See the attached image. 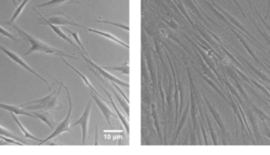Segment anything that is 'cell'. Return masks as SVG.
Returning a JSON list of instances; mask_svg holds the SVG:
<instances>
[{
  "instance_id": "6da1fadb",
  "label": "cell",
  "mask_w": 270,
  "mask_h": 155,
  "mask_svg": "<svg viewBox=\"0 0 270 155\" xmlns=\"http://www.w3.org/2000/svg\"><path fill=\"white\" fill-rule=\"evenodd\" d=\"M10 26L13 27V29H14V30H17L19 35L30 44V49L25 54L26 56L34 53H41L56 55V56H59L60 58L66 57L69 58V59H78V58L66 53L64 51L58 49L56 47H52V46L49 45L48 43L42 41V40L38 39V38L35 37V36L31 35V34H29L28 32H26L24 30H22L21 28L18 27V26H17L15 23H13Z\"/></svg>"
},
{
  "instance_id": "7a4b0ae2",
  "label": "cell",
  "mask_w": 270,
  "mask_h": 155,
  "mask_svg": "<svg viewBox=\"0 0 270 155\" xmlns=\"http://www.w3.org/2000/svg\"><path fill=\"white\" fill-rule=\"evenodd\" d=\"M59 84V83H58ZM54 91L53 93L48 94L44 98H39L36 100L31 101L22 105L26 110H61L63 109V103L61 100L62 86Z\"/></svg>"
},
{
  "instance_id": "3957f363",
  "label": "cell",
  "mask_w": 270,
  "mask_h": 155,
  "mask_svg": "<svg viewBox=\"0 0 270 155\" xmlns=\"http://www.w3.org/2000/svg\"><path fill=\"white\" fill-rule=\"evenodd\" d=\"M53 80L56 81V82L60 84V85L63 86V88L66 89V92H67V94H68V101H69V110H68V114H67L66 118H64L63 122H61L58 124V125L56 126V128L53 130V132H52L48 137L46 138L45 140H42V141L40 142L38 145H43V144H46L47 142L53 140V139L57 137V136H60L61 134L64 133V132H71L70 121H71L72 114V99L71 96H70V92H69V89H68V87L65 86V85H64V83L58 81L57 80H56V78H54V77Z\"/></svg>"
},
{
  "instance_id": "277c9868",
  "label": "cell",
  "mask_w": 270,
  "mask_h": 155,
  "mask_svg": "<svg viewBox=\"0 0 270 155\" xmlns=\"http://www.w3.org/2000/svg\"><path fill=\"white\" fill-rule=\"evenodd\" d=\"M0 51H2L5 55H7L10 59H12V61H14V62L18 64V65L22 66L23 69H26V70L29 71L30 73H32L33 75H34L35 77H37V78L41 80L43 82L47 85L48 87V89L49 92H51L52 90V88L50 87L49 84H48V81L44 77H41L39 73H36V71L34 70L33 69L32 67L30 66V65H28V63H26V62L22 59V58L18 55V54L14 53V51H10V50L7 49L4 46H2V44H0Z\"/></svg>"
},
{
  "instance_id": "5b68a950",
  "label": "cell",
  "mask_w": 270,
  "mask_h": 155,
  "mask_svg": "<svg viewBox=\"0 0 270 155\" xmlns=\"http://www.w3.org/2000/svg\"><path fill=\"white\" fill-rule=\"evenodd\" d=\"M79 54L80 55L86 60V62H87L88 64H90V65L94 68V70H95L97 73H99L100 76H101L103 78L107 79V81L115 83V84H117L119 86L123 87V88H125V89H129L130 85L128 83L122 81V80L118 78V77H115L114 75L111 74L108 71L105 70V69H103L102 67L99 66L98 64H96L95 62L92 61L91 59H89V58H88L86 55H84L83 53Z\"/></svg>"
},
{
  "instance_id": "8992f818",
  "label": "cell",
  "mask_w": 270,
  "mask_h": 155,
  "mask_svg": "<svg viewBox=\"0 0 270 155\" xmlns=\"http://www.w3.org/2000/svg\"><path fill=\"white\" fill-rule=\"evenodd\" d=\"M48 18L47 20L48 22L55 26H71L86 29V27L77 23L71 17L67 15L64 12H54L52 14H48Z\"/></svg>"
},
{
  "instance_id": "52a82bcc",
  "label": "cell",
  "mask_w": 270,
  "mask_h": 155,
  "mask_svg": "<svg viewBox=\"0 0 270 155\" xmlns=\"http://www.w3.org/2000/svg\"><path fill=\"white\" fill-rule=\"evenodd\" d=\"M33 10L36 12L38 15L40 16V18H39V19H40V21H39V24H40V25H43V26H49V27L53 30L54 32H55L58 36H60L61 39H64L65 41L70 43V45L74 47V49L78 51V53H82V49L80 48L79 46L76 45L75 43L72 41L70 36H68V35H66V34L64 33V31H63V30H62L59 26H55L53 24L50 23L48 20L44 18V16L40 14V12H38L37 10H36V8L33 7Z\"/></svg>"
},
{
  "instance_id": "ba28073f",
  "label": "cell",
  "mask_w": 270,
  "mask_h": 155,
  "mask_svg": "<svg viewBox=\"0 0 270 155\" xmlns=\"http://www.w3.org/2000/svg\"><path fill=\"white\" fill-rule=\"evenodd\" d=\"M92 101L88 102L83 114L80 117L78 121H76L74 124H72L71 128L75 126L80 125L82 128V145L86 144V140L88 139V131H89V123H90V113H91Z\"/></svg>"
},
{
  "instance_id": "9c48e42d",
  "label": "cell",
  "mask_w": 270,
  "mask_h": 155,
  "mask_svg": "<svg viewBox=\"0 0 270 155\" xmlns=\"http://www.w3.org/2000/svg\"><path fill=\"white\" fill-rule=\"evenodd\" d=\"M90 94H91V97L93 99H94V102H95L97 106H98V108L101 110V112L103 114V116L105 118L106 122H107L108 126L111 127V118H116V115H115V113L111 110V109L110 108L109 106H107L106 104L104 101L102 99V98H100L99 96H98L95 93H93V92H90Z\"/></svg>"
},
{
  "instance_id": "30bf717a",
  "label": "cell",
  "mask_w": 270,
  "mask_h": 155,
  "mask_svg": "<svg viewBox=\"0 0 270 155\" xmlns=\"http://www.w3.org/2000/svg\"><path fill=\"white\" fill-rule=\"evenodd\" d=\"M32 114L36 118L40 119L41 122L45 123L51 129H55L56 128V126L59 124L55 120L53 115L51 114V112H49V110H37V111L34 110V112H32Z\"/></svg>"
},
{
  "instance_id": "8fae6325",
  "label": "cell",
  "mask_w": 270,
  "mask_h": 155,
  "mask_svg": "<svg viewBox=\"0 0 270 155\" xmlns=\"http://www.w3.org/2000/svg\"><path fill=\"white\" fill-rule=\"evenodd\" d=\"M102 89H103V92L105 93V94H107V97L109 98V102H111V104L112 105V106L114 107V110H115L116 114H117L118 117H119V120L121 122L122 124H123V127L125 128L126 133H127V136H130V126H129V122L127 120V118H126L123 114H121V112L119 111V109H118L117 106L115 105V102H114L113 98L111 97L110 93L106 90L105 88H103V86H101Z\"/></svg>"
},
{
  "instance_id": "7c38bea8",
  "label": "cell",
  "mask_w": 270,
  "mask_h": 155,
  "mask_svg": "<svg viewBox=\"0 0 270 155\" xmlns=\"http://www.w3.org/2000/svg\"><path fill=\"white\" fill-rule=\"evenodd\" d=\"M0 109L7 110L10 114L21 115V116L30 117V118H36L32 113L26 112V110L22 109L21 106H13V105L5 104V103H1L0 102Z\"/></svg>"
},
{
  "instance_id": "4fadbf2b",
  "label": "cell",
  "mask_w": 270,
  "mask_h": 155,
  "mask_svg": "<svg viewBox=\"0 0 270 155\" xmlns=\"http://www.w3.org/2000/svg\"><path fill=\"white\" fill-rule=\"evenodd\" d=\"M88 31H90V32H93V33L98 34V35H101L103 37L106 38V39H109L111 41H113L114 43H116V44H119V45L123 46V47H126L127 49H129L130 46L125 42H123L121 39H119V38L116 37L115 35H112V34L109 33V32H107V31H101V30H95V29H90V28H88Z\"/></svg>"
},
{
  "instance_id": "5bb4252c",
  "label": "cell",
  "mask_w": 270,
  "mask_h": 155,
  "mask_svg": "<svg viewBox=\"0 0 270 155\" xmlns=\"http://www.w3.org/2000/svg\"><path fill=\"white\" fill-rule=\"evenodd\" d=\"M62 59H63V61H64V62L65 63L66 65H68V66L70 67V69H73V70L74 71V72H76V73H78V75H79L80 77H81V78L82 79V81H83L84 84L86 85V87H87L88 89H90V92H93V93H95L98 96H99L100 98H102L103 101H107L104 99V98H103V97L101 95V94H99V93H98V91L96 90L95 88H94V86H93V85H92L91 82H90V80L87 78V77L85 76V75L82 74L80 71H78V69H76L75 67L73 66V65H70V63L68 62L67 60H66L64 58H62Z\"/></svg>"
},
{
  "instance_id": "9a60e30c",
  "label": "cell",
  "mask_w": 270,
  "mask_h": 155,
  "mask_svg": "<svg viewBox=\"0 0 270 155\" xmlns=\"http://www.w3.org/2000/svg\"><path fill=\"white\" fill-rule=\"evenodd\" d=\"M64 3L84 4L83 2H80L78 0H50V1H48V2H44V3L40 4V5H37L36 7H54V6H59V5H61V4Z\"/></svg>"
},
{
  "instance_id": "2e32d148",
  "label": "cell",
  "mask_w": 270,
  "mask_h": 155,
  "mask_svg": "<svg viewBox=\"0 0 270 155\" xmlns=\"http://www.w3.org/2000/svg\"><path fill=\"white\" fill-rule=\"evenodd\" d=\"M97 77H100L99 76H98V75H96ZM100 79L102 81H103L104 84H106V85H107V87L109 88L110 89H111V91H112V93H114V94H115V98H117L118 102H119V104H120V106H122V108L124 110V111H125L126 114H127V116H130V107H129V104H128V102H127V100H126L125 98H123V96H120L119 94H118L116 92H115V90H114L113 88L112 87L110 86V85H108L106 81H103V79L101 78L100 77Z\"/></svg>"
},
{
  "instance_id": "e0dca14e",
  "label": "cell",
  "mask_w": 270,
  "mask_h": 155,
  "mask_svg": "<svg viewBox=\"0 0 270 155\" xmlns=\"http://www.w3.org/2000/svg\"><path fill=\"white\" fill-rule=\"evenodd\" d=\"M102 68L107 71H118L119 73L127 75V76H129L130 74L129 63L127 61L120 63L119 65L103 66Z\"/></svg>"
},
{
  "instance_id": "ac0fdd59",
  "label": "cell",
  "mask_w": 270,
  "mask_h": 155,
  "mask_svg": "<svg viewBox=\"0 0 270 155\" xmlns=\"http://www.w3.org/2000/svg\"><path fill=\"white\" fill-rule=\"evenodd\" d=\"M11 116H12L14 122H16V124H18V127L22 130V132L24 133L25 137H26V139H31V140H35V141L37 142L42 141L41 139H39V138H36V136H34L31 132H29V130L26 129V127L22 124V122L18 120V118L16 117V114H11Z\"/></svg>"
},
{
  "instance_id": "d6986e66",
  "label": "cell",
  "mask_w": 270,
  "mask_h": 155,
  "mask_svg": "<svg viewBox=\"0 0 270 155\" xmlns=\"http://www.w3.org/2000/svg\"><path fill=\"white\" fill-rule=\"evenodd\" d=\"M29 1H30V0H22V1H21L19 6H17L16 10L14 11V14H13L11 18L9 20L8 22H5V24L7 25V26H10L13 23H14V21L21 15V14H22V11L24 10L25 7H26V5L28 3Z\"/></svg>"
},
{
  "instance_id": "ffe728a7",
  "label": "cell",
  "mask_w": 270,
  "mask_h": 155,
  "mask_svg": "<svg viewBox=\"0 0 270 155\" xmlns=\"http://www.w3.org/2000/svg\"><path fill=\"white\" fill-rule=\"evenodd\" d=\"M0 136H6V137L12 138L14 140H17V141L21 142V143H23V144H27L26 143H24L23 140L21 139L20 137H18L17 136L16 134L14 132H11L10 130L7 129V128L2 127V126L0 125Z\"/></svg>"
},
{
  "instance_id": "44dd1931",
  "label": "cell",
  "mask_w": 270,
  "mask_h": 155,
  "mask_svg": "<svg viewBox=\"0 0 270 155\" xmlns=\"http://www.w3.org/2000/svg\"><path fill=\"white\" fill-rule=\"evenodd\" d=\"M64 30L68 31V32H69V33L73 36V38H74V40H75L76 43L78 44V46H79L80 48L82 49V53H83L84 55H86L87 57H89V55H88L87 51H86V48H85L83 44H82V42L81 41V39H80L79 34H78V32H74V31H70V30L66 29V28H64Z\"/></svg>"
},
{
  "instance_id": "7402d4cb",
  "label": "cell",
  "mask_w": 270,
  "mask_h": 155,
  "mask_svg": "<svg viewBox=\"0 0 270 155\" xmlns=\"http://www.w3.org/2000/svg\"><path fill=\"white\" fill-rule=\"evenodd\" d=\"M97 22H98V23L107 24V25H111V26L120 28L122 30H126L127 31H130L129 26L124 25V24L120 23V22H111V21H106V20H98Z\"/></svg>"
},
{
  "instance_id": "603a6c76",
  "label": "cell",
  "mask_w": 270,
  "mask_h": 155,
  "mask_svg": "<svg viewBox=\"0 0 270 155\" xmlns=\"http://www.w3.org/2000/svg\"><path fill=\"white\" fill-rule=\"evenodd\" d=\"M0 34L3 35V36H5V37L9 38V39H11L14 43H20V39H18L15 35H13L12 33H10V31L5 30L4 28H2V26H0Z\"/></svg>"
},
{
  "instance_id": "cb8c5ba5",
  "label": "cell",
  "mask_w": 270,
  "mask_h": 155,
  "mask_svg": "<svg viewBox=\"0 0 270 155\" xmlns=\"http://www.w3.org/2000/svg\"><path fill=\"white\" fill-rule=\"evenodd\" d=\"M0 58H1V59H3V60H5V61L7 62L11 63V62H10V60H8V59H6V58L2 57V55H0Z\"/></svg>"
},
{
  "instance_id": "d4e9b609",
  "label": "cell",
  "mask_w": 270,
  "mask_h": 155,
  "mask_svg": "<svg viewBox=\"0 0 270 155\" xmlns=\"http://www.w3.org/2000/svg\"><path fill=\"white\" fill-rule=\"evenodd\" d=\"M13 3H14V6H16L17 7V2L16 0H12Z\"/></svg>"
},
{
  "instance_id": "484cf974",
  "label": "cell",
  "mask_w": 270,
  "mask_h": 155,
  "mask_svg": "<svg viewBox=\"0 0 270 155\" xmlns=\"http://www.w3.org/2000/svg\"><path fill=\"white\" fill-rule=\"evenodd\" d=\"M21 1H22V0H19V2H21Z\"/></svg>"
}]
</instances>
